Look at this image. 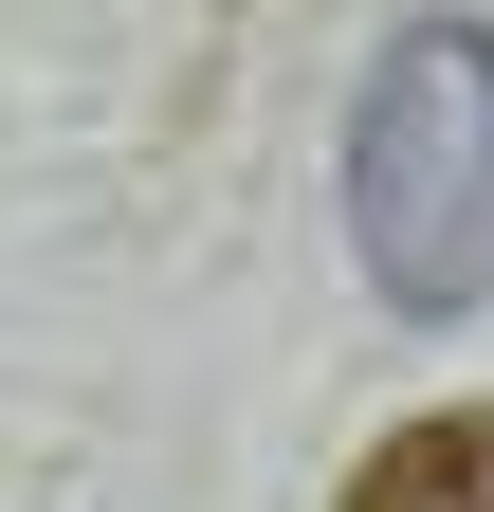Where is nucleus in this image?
<instances>
[{
    "instance_id": "obj_1",
    "label": "nucleus",
    "mask_w": 494,
    "mask_h": 512,
    "mask_svg": "<svg viewBox=\"0 0 494 512\" xmlns=\"http://www.w3.org/2000/svg\"><path fill=\"white\" fill-rule=\"evenodd\" d=\"M348 256L403 330H458L494 293V37L403 19L348 92Z\"/></svg>"
},
{
    "instance_id": "obj_2",
    "label": "nucleus",
    "mask_w": 494,
    "mask_h": 512,
    "mask_svg": "<svg viewBox=\"0 0 494 512\" xmlns=\"http://www.w3.org/2000/svg\"><path fill=\"white\" fill-rule=\"evenodd\" d=\"M348 512H494V403H421L348 458Z\"/></svg>"
}]
</instances>
